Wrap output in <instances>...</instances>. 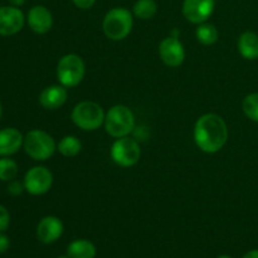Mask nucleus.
<instances>
[{
  "label": "nucleus",
  "mask_w": 258,
  "mask_h": 258,
  "mask_svg": "<svg viewBox=\"0 0 258 258\" xmlns=\"http://www.w3.org/2000/svg\"><path fill=\"white\" fill-rule=\"evenodd\" d=\"M228 139V128L221 116L206 113L194 126V140L202 151L214 154L221 150Z\"/></svg>",
  "instance_id": "1"
},
{
  "label": "nucleus",
  "mask_w": 258,
  "mask_h": 258,
  "mask_svg": "<svg viewBox=\"0 0 258 258\" xmlns=\"http://www.w3.org/2000/svg\"><path fill=\"white\" fill-rule=\"evenodd\" d=\"M134 19L130 10L125 8H113L106 13L102 28L106 37L111 40H122L130 34Z\"/></svg>",
  "instance_id": "2"
},
{
  "label": "nucleus",
  "mask_w": 258,
  "mask_h": 258,
  "mask_svg": "<svg viewBox=\"0 0 258 258\" xmlns=\"http://www.w3.org/2000/svg\"><path fill=\"white\" fill-rule=\"evenodd\" d=\"M134 127H135V116L127 106L116 105L106 113V133L112 138H125L134 130Z\"/></svg>",
  "instance_id": "3"
},
{
  "label": "nucleus",
  "mask_w": 258,
  "mask_h": 258,
  "mask_svg": "<svg viewBox=\"0 0 258 258\" xmlns=\"http://www.w3.org/2000/svg\"><path fill=\"white\" fill-rule=\"evenodd\" d=\"M105 112L98 103L83 101L75 106L72 111V121L76 126L85 131H95L105 122Z\"/></svg>",
  "instance_id": "4"
},
{
  "label": "nucleus",
  "mask_w": 258,
  "mask_h": 258,
  "mask_svg": "<svg viewBox=\"0 0 258 258\" xmlns=\"http://www.w3.org/2000/svg\"><path fill=\"white\" fill-rule=\"evenodd\" d=\"M86 67L82 58L77 54H66L57 66V78L60 85L71 88L82 82Z\"/></svg>",
  "instance_id": "5"
},
{
  "label": "nucleus",
  "mask_w": 258,
  "mask_h": 258,
  "mask_svg": "<svg viewBox=\"0 0 258 258\" xmlns=\"http://www.w3.org/2000/svg\"><path fill=\"white\" fill-rule=\"evenodd\" d=\"M24 149L34 160H47L54 154L55 143L52 136L42 130H32L25 135Z\"/></svg>",
  "instance_id": "6"
},
{
  "label": "nucleus",
  "mask_w": 258,
  "mask_h": 258,
  "mask_svg": "<svg viewBox=\"0 0 258 258\" xmlns=\"http://www.w3.org/2000/svg\"><path fill=\"white\" fill-rule=\"evenodd\" d=\"M140 156L141 150L139 144L127 136L117 139L111 148V158L122 168H128L138 164Z\"/></svg>",
  "instance_id": "7"
},
{
  "label": "nucleus",
  "mask_w": 258,
  "mask_h": 258,
  "mask_svg": "<svg viewBox=\"0 0 258 258\" xmlns=\"http://www.w3.org/2000/svg\"><path fill=\"white\" fill-rule=\"evenodd\" d=\"M53 184V174L44 166H34L27 171L24 178V188L33 196H42L50 189Z\"/></svg>",
  "instance_id": "8"
},
{
  "label": "nucleus",
  "mask_w": 258,
  "mask_h": 258,
  "mask_svg": "<svg viewBox=\"0 0 258 258\" xmlns=\"http://www.w3.org/2000/svg\"><path fill=\"white\" fill-rule=\"evenodd\" d=\"M214 0H184L183 14L193 24H203L213 14Z\"/></svg>",
  "instance_id": "9"
},
{
  "label": "nucleus",
  "mask_w": 258,
  "mask_h": 258,
  "mask_svg": "<svg viewBox=\"0 0 258 258\" xmlns=\"http://www.w3.org/2000/svg\"><path fill=\"white\" fill-rule=\"evenodd\" d=\"M159 54H160L161 60L169 67H179L184 62L185 58V50L184 45L181 44L178 38L170 37L161 40L159 45Z\"/></svg>",
  "instance_id": "10"
},
{
  "label": "nucleus",
  "mask_w": 258,
  "mask_h": 258,
  "mask_svg": "<svg viewBox=\"0 0 258 258\" xmlns=\"http://www.w3.org/2000/svg\"><path fill=\"white\" fill-rule=\"evenodd\" d=\"M24 27V14L17 7L0 8V35L17 34Z\"/></svg>",
  "instance_id": "11"
},
{
  "label": "nucleus",
  "mask_w": 258,
  "mask_h": 258,
  "mask_svg": "<svg viewBox=\"0 0 258 258\" xmlns=\"http://www.w3.org/2000/svg\"><path fill=\"white\" fill-rule=\"evenodd\" d=\"M63 233V223L53 216L44 217L37 227V237L42 243L49 244L57 241Z\"/></svg>",
  "instance_id": "12"
},
{
  "label": "nucleus",
  "mask_w": 258,
  "mask_h": 258,
  "mask_svg": "<svg viewBox=\"0 0 258 258\" xmlns=\"http://www.w3.org/2000/svg\"><path fill=\"white\" fill-rule=\"evenodd\" d=\"M28 24L33 32L45 34L53 25L52 13L43 5H35L28 13Z\"/></svg>",
  "instance_id": "13"
},
{
  "label": "nucleus",
  "mask_w": 258,
  "mask_h": 258,
  "mask_svg": "<svg viewBox=\"0 0 258 258\" xmlns=\"http://www.w3.org/2000/svg\"><path fill=\"white\" fill-rule=\"evenodd\" d=\"M67 101V90L64 86H49L44 88L39 96V102L47 110H57Z\"/></svg>",
  "instance_id": "14"
},
{
  "label": "nucleus",
  "mask_w": 258,
  "mask_h": 258,
  "mask_svg": "<svg viewBox=\"0 0 258 258\" xmlns=\"http://www.w3.org/2000/svg\"><path fill=\"white\" fill-rule=\"evenodd\" d=\"M23 143H24V139L17 128L7 127L0 130V155L2 156L15 154Z\"/></svg>",
  "instance_id": "15"
},
{
  "label": "nucleus",
  "mask_w": 258,
  "mask_h": 258,
  "mask_svg": "<svg viewBox=\"0 0 258 258\" xmlns=\"http://www.w3.org/2000/svg\"><path fill=\"white\" fill-rule=\"evenodd\" d=\"M238 49L246 59L258 58V35L253 32H246L239 37Z\"/></svg>",
  "instance_id": "16"
},
{
  "label": "nucleus",
  "mask_w": 258,
  "mask_h": 258,
  "mask_svg": "<svg viewBox=\"0 0 258 258\" xmlns=\"http://www.w3.org/2000/svg\"><path fill=\"white\" fill-rule=\"evenodd\" d=\"M67 256L70 258H95L96 247L93 246L92 242L77 239L68 246Z\"/></svg>",
  "instance_id": "17"
},
{
  "label": "nucleus",
  "mask_w": 258,
  "mask_h": 258,
  "mask_svg": "<svg viewBox=\"0 0 258 258\" xmlns=\"http://www.w3.org/2000/svg\"><path fill=\"white\" fill-rule=\"evenodd\" d=\"M57 149L63 156H66V158H73V156L80 154L81 149H82V144H81V141L78 140L76 136L68 135L64 136V138L59 141Z\"/></svg>",
  "instance_id": "18"
},
{
  "label": "nucleus",
  "mask_w": 258,
  "mask_h": 258,
  "mask_svg": "<svg viewBox=\"0 0 258 258\" xmlns=\"http://www.w3.org/2000/svg\"><path fill=\"white\" fill-rule=\"evenodd\" d=\"M134 14L140 19H151L158 12V5L154 0H138L134 5Z\"/></svg>",
  "instance_id": "19"
},
{
  "label": "nucleus",
  "mask_w": 258,
  "mask_h": 258,
  "mask_svg": "<svg viewBox=\"0 0 258 258\" xmlns=\"http://www.w3.org/2000/svg\"><path fill=\"white\" fill-rule=\"evenodd\" d=\"M197 39L204 45H212L218 40V30L213 24H201L197 28Z\"/></svg>",
  "instance_id": "20"
},
{
  "label": "nucleus",
  "mask_w": 258,
  "mask_h": 258,
  "mask_svg": "<svg viewBox=\"0 0 258 258\" xmlns=\"http://www.w3.org/2000/svg\"><path fill=\"white\" fill-rule=\"evenodd\" d=\"M242 110L249 120L258 122V93H251L244 97Z\"/></svg>",
  "instance_id": "21"
},
{
  "label": "nucleus",
  "mask_w": 258,
  "mask_h": 258,
  "mask_svg": "<svg viewBox=\"0 0 258 258\" xmlns=\"http://www.w3.org/2000/svg\"><path fill=\"white\" fill-rule=\"evenodd\" d=\"M18 165L12 159H0V180L10 181L17 176Z\"/></svg>",
  "instance_id": "22"
},
{
  "label": "nucleus",
  "mask_w": 258,
  "mask_h": 258,
  "mask_svg": "<svg viewBox=\"0 0 258 258\" xmlns=\"http://www.w3.org/2000/svg\"><path fill=\"white\" fill-rule=\"evenodd\" d=\"M9 223H10L9 212L7 211L5 207L0 206V232H4L5 229L9 227Z\"/></svg>",
  "instance_id": "23"
},
{
  "label": "nucleus",
  "mask_w": 258,
  "mask_h": 258,
  "mask_svg": "<svg viewBox=\"0 0 258 258\" xmlns=\"http://www.w3.org/2000/svg\"><path fill=\"white\" fill-rule=\"evenodd\" d=\"M23 189H25V188L19 183V181H17V180L12 181V183L9 184V186H8V191H9L10 196H13V197L20 196V194L23 193Z\"/></svg>",
  "instance_id": "24"
},
{
  "label": "nucleus",
  "mask_w": 258,
  "mask_h": 258,
  "mask_svg": "<svg viewBox=\"0 0 258 258\" xmlns=\"http://www.w3.org/2000/svg\"><path fill=\"white\" fill-rule=\"evenodd\" d=\"M72 2L80 9H90V8L93 7L96 0H72Z\"/></svg>",
  "instance_id": "25"
},
{
  "label": "nucleus",
  "mask_w": 258,
  "mask_h": 258,
  "mask_svg": "<svg viewBox=\"0 0 258 258\" xmlns=\"http://www.w3.org/2000/svg\"><path fill=\"white\" fill-rule=\"evenodd\" d=\"M9 247H10L9 238L0 232V254L5 253V252L9 249Z\"/></svg>",
  "instance_id": "26"
},
{
  "label": "nucleus",
  "mask_w": 258,
  "mask_h": 258,
  "mask_svg": "<svg viewBox=\"0 0 258 258\" xmlns=\"http://www.w3.org/2000/svg\"><path fill=\"white\" fill-rule=\"evenodd\" d=\"M242 258H258V249H252V251L247 252Z\"/></svg>",
  "instance_id": "27"
},
{
  "label": "nucleus",
  "mask_w": 258,
  "mask_h": 258,
  "mask_svg": "<svg viewBox=\"0 0 258 258\" xmlns=\"http://www.w3.org/2000/svg\"><path fill=\"white\" fill-rule=\"evenodd\" d=\"M9 2L12 3L13 7H22L27 0H9Z\"/></svg>",
  "instance_id": "28"
},
{
  "label": "nucleus",
  "mask_w": 258,
  "mask_h": 258,
  "mask_svg": "<svg viewBox=\"0 0 258 258\" xmlns=\"http://www.w3.org/2000/svg\"><path fill=\"white\" fill-rule=\"evenodd\" d=\"M218 258H232V257H229V256H219Z\"/></svg>",
  "instance_id": "29"
},
{
  "label": "nucleus",
  "mask_w": 258,
  "mask_h": 258,
  "mask_svg": "<svg viewBox=\"0 0 258 258\" xmlns=\"http://www.w3.org/2000/svg\"><path fill=\"white\" fill-rule=\"evenodd\" d=\"M2 112H3V110H2V103H0V117H2Z\"/></svg>",
  "instance_id": "30"
},
{
  "label": "nucleus",
  "mask_w": 258,
  "mask_h": 258,
  "mask_svg": "<svg viewBox=\"0 0 258 258\" xmlns=\"http://www.w3.org/2000/svg\"><path fill=\"white\" fill-rule=\"evenodd\" d=\"M57 258H70L68 256H59V257H57Z\"/></svg>",
  "instance_id": "31"
}]
</instances>
